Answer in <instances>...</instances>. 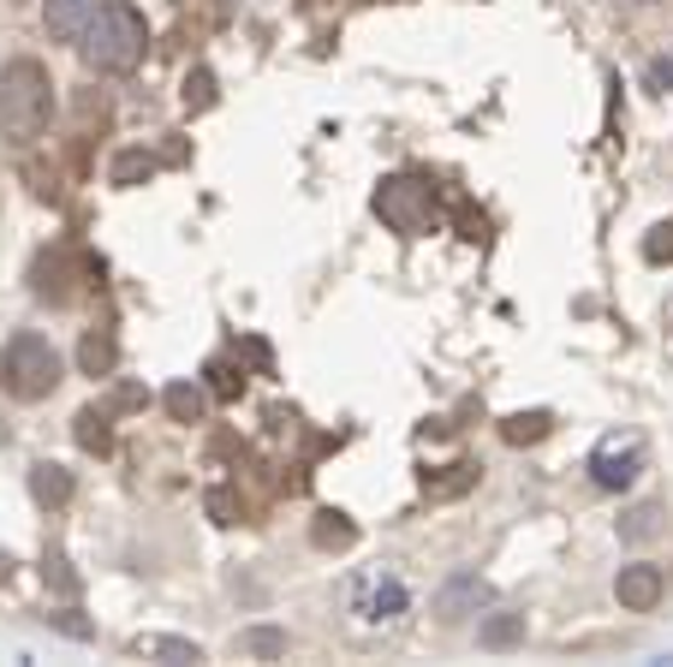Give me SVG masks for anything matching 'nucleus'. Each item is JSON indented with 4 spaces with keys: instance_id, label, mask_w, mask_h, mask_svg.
Here are the masks:
<instances>
[{
    "instance_id": "20e7f679",
    "label": "nucleus",
    "mask_w": 673,
    "mask_h": 667,
    "mask_svg": "<svg viewBox=\"0 0 673 667\" xmlns=\"http://www.w3.org/2000/svg\"><path fill=\"white\" fill-rule=\"evenodd\" d=\"M376 215H382L400 239H423V233L435 227V191L423 180L393 173V180H382V191H376Z\"/></svg>"
},
{
    "instance_id": "f8f14e48",
    "label": "nucleus",
    "mask_w": 673,
    "mask_h": 667,
    "mask_svg": "<svg viewBox=\"0 0 673 667\" xmlns=\"http://www.w3.org/2000/svg\"><path fill=\"white\" fill-rule=\"evenodd\" d=\"M311 542H316V548H352V542H358V525H352L346 513L322 507L316 525H311Z\"/></svg>"
},
{
    "instance_id": "0eeeda50",
    "label": "nucleus",
    "mask_w": 673,
    "mask_h": 667,
    "mask_svg": "<svg viewBox=\"0 0 673 667\" xmlns=\"http://www.w3.org/2000/svg\"><path fill=\"white\" fill-rule=\"evenodd\" d=\"M101 7H108V0H42V24H48V36L72 42V36L90 31Z\"/></svg>"
},
{
    "instance_id": "bb28decb",
    "label": "nucleus",
    "mask_w": 673,
    "mask_h": 667,
    "mask_svg": "<svg viewBox=\"0 0 673 667\" xmlns=\"http://www.w3.org/2000/svg\"><path fill=\"white\" fill-rule=\"evenodd\" d=\"M54 620V626H61V632H72V637H90V620H78V614H72V607H66V614H48Z\"/></svg>"
},
{
    "instance_id": "9d476101",
    "label": "nucleus",
    "mask_w": 673,
    "mask_h": 667,
    "mask_svg": "<svg viewBox=\"0 0 673 667\" xmlns=\"http://www.w3.org/2000/svg\"><path fill=\"white\" fill-rule=\"evenodd\" d=\"M482 596H489V590H482V578H477V572H459V578L442 590V596H435V614H442V620H459L465 607L482 602Z\"/></svg>"
},
{
    "instance_id": "b1692460",
    "label": "nucleus",
    "mask_w": 673,
    "mask_h": 667,
    "mask_svg": "<svg viewBox=\"0 0 673 667\" xmlns=\"http://www.w3.org/2000/svg\"><path fill=\"white\" fill-rule=\"evenodd\" d=\"M209 394L215 399H239L245 394V369L239 364H209Z\"/></svg>"
},
{
    "instance_id": "f03ea898",
    "label": "nucleus",
    "mask_w": 673,
    "mask_h": 667,
    "mask_svg": "<svg viewBox=\"0 0 673 667\" xmlns=\"http://www.w3.org/2000/svg\"><path fill=\"white\" fill-rule=\"evenodd\" d=\"M143 49H150V24H143V12L126 7V0H108V7L96 12V24L84 31V61L96 72H108V78L138 72Z\"/></svg>"
},
{
    "instance_id": "39448f33",
    "label": "nucleus",
    "mask_w": 673,
    "mask_h": 667,
    "mask_svg": "<svg viewBox=\"0 0 673 667\" xmlns=\"http://www.w3.org/2000/svg\"><path fill=\"white\" fill-rule=\"evenodd\" d=\"M638 471H643V441H638V435H608L603 448L590 453L596 488H632Z\"/></svg>"
},
{
    "instance_id": "412c9836",
    "label": "nucleus",
    "mask_w": 673,
    "mask_h": 667,
    "mask_svg": "<svg viewBox=\"0 0 673 667\" xmlns=\"http://www.w3.org/2000/svg\"><path fill=\"white\" fill-rule=\"evenodd\" d=\"M155 168H161L155 155L126 150V155H113V185H143V180H155Z\"/></svg>"
},
{
    "instance_id": "a878e982",
    "label": "nucleus",
    "mask_w": 673,
    "mask_h": 667,
    "mask_svg": "<svg viewBox=\"0 0 673 667\" xmlns=\"http://www.w3.org/2000/svg\"><path fill=\"white\" fill-rule=\"evenodd\" d=\"M643 84H650L655 96H673V61H667V54H662V61H650V66H643Z\"/></svg>"
},
{
    "instance_id": "4be33fe9",
    "label": "nucleus",
    "mask_w": 673,
    "mask_h": 667,
    "mask_svg": "<svg viewBox=\"0 0 673 667\" xmlns=\"http://www.w3.org/2000/svg\"><path fill=\"white\" fill-rule=\"evenodd\" d=\"M185 108H192V114H203V108H215V72L209 66H192V72H185Z\"/></svg>"
},
{
    "instance_id": "f3484780",
    "label": "nucleus",
    "mask_w": 673,
    "mask_h": 667,
    "mask_svg": "<svg viewBox=\"0 0 673 667\" xmlns=\"http://www.w3.org/2000/svg\"><path fill=\"white\" fill-rule=\"evenodd\" d=\"M554 429V411H513V418L501 423V435L513 441V448H531V441H543Z\"/></svg>"
},
{
    "instance_id": "f257e3e1",
    "label": "nucleus",
    "mask_w": 673,
    "mask_h": 667,
    "mask_svg": "<svg viewBox=\"0 0 673 667\" xmlns=\"http://www.w3.org/2000/svg\"><path fill=\"white\" fill-rule=\"evenodd\" d=\"M48 114H54V78L42 61H12L0 72V138L7 143H36L48 131Z\"/></svg>"
},
{
    "instance_id": "7ed1b4c3",
    "label": "nucleus",
    "mask_w": 673,
    "mask_h": 667,
    "mask_svg": "<svg viewBox=\"0 0 673 667\" xmlns=\"http://www.w3.org/2000/svg\"><path fill=\"white\" fill-rule=\"evenodd\" d=\"M0 388L12 399H48L61 388V352L42 334H12L0 352Z\"/></svg>"
},
{
    "instance_id": "4468645a",
    "label": "nucleus",
    "mask_w": 673,
    "mask_h": 667,
    "mask_svg": "<svg viewBox=\"0 0 673 667\" xmlns=\"http://www.w3.org/2000/svg\"><path fill=\"white\" fill-rule=\"evenodd\" d=\"M405 602H412V596H405L400 578H376V584H370V602H363V614H370V620H400Z\"/></svg>"
},
{
    "instance_id": "2eb2a0df",
    "label": "nucleus",
    "mask_w": 673,
    "mask_h": 667,
    "mask_svg": "<svg viewBox=\"0 0 673 667\" xmlns=\"http://www.w3.org/2000/svg\"><path fill=\"white\" fill-rule=\"evenodd\" d=\"M477 644L482 649H513V644H524V614H489L477 626Z\"/></svg>"
},
{
    "instance_id": "1a4fd4ad",
    "label": "nucleus",
    "mask_w": 673,
    "mask_h": 667,
    "mask_svg": "<svg viewBox=\"0 0 673 667\" xmlns=\"http://www.w3.org/2000/svg\"><path fill=\"white\" fill-rule=\"evenodd\" d=\"M31 495L42 501V507H66L72 501V471L54 465V459H42V465L31 471Z\"/></svg>"
},
{
    "instance_id": "5701e85b",
    "label": "nucleus",
    "mask_w": 673,
    "mask_h": 667,
    "mask_svg": "<svg viewBox=\"0 0 673 667\" xmlns=\"http://www.w3.org/2000/svg\"><path fill=\"white\" fill-rule=\"evenodd\" d=\"M643 262H655V269H662V262H673V215L655 220V227L643 233Z\"/></svg>"
},
{
    "instance_id": "a211bd4d",
    "label": "nucleus",
    "mask_w": 673,
    "mask_h": 667,
    "mask_svg": "<svg viewBox=\"0 0 673 667\" xmlns=\"http://www.w3.org/2000/svg\"><path fill=\"white\" fill-rule=\"evenodd\" d=\"M239 656H257V661L286 656V632H281V626H251V632H239Z\"/></svg>"
},
{
    "instance_id": "393cba45",
    "label": "nucleus",
    "mask_w": 673,
    "mask_h": 667,
    "mask_svg": "<svg viewBox=\"0 0 673 667\" xmlns=\"http://www.w3.org/2000/svg\"><path fill=\"white\" fill-rule=\"evenodd\" d=\"M42 578H48V584L61 590V596H78V572H72L61 555H48V567H42Z\"/></svg>"
},
{
    "instance_id": "9b49d317",
    "label": "nucleus",
    "mask_w": 673,
    "mask_h": 667,
    "mask_svg": "<svg viewBox=\"0 0 673 667\" xmlns=\"http://www.w3.org/2000/svg\"><path fill=\"white\" fill-rule=\"evenodd\" d=\"M78 448L84 453H113V411H101V406L78 411Z\"/></svg>"
},
{
    "instance_id": "aec40b11",
    "label": "nucleus",
    "mask_w": 673,
    "mask_h": 667,
    "mask_svg": "<svg viewBox=\"0 0 673 667\" xmlns=\"http://www.w3.org/2000/svg\"><path fill=\"white\" fill-rule=\"evenodd\" d=\"M655 530H662V507H655V501H643V507H632L620 518V537L626 542H650Z\"/></svg>"
},
{
    "instance_id": "423d86ee",
    "label": "nucleus",
    "mask_w": 673,
    "mask_h": 667,
    "mask_svg": "<svg viewBox=\"0 0 673 667\" xmlns=\"http://www.w3.org/2000/svg\"><path fill=\"white\" fill-rule=\"evenodd\" d=\"M614 596H620L626 614H650V607L667 596V572L662 567H620V578H614Z\"/></svg>"
},
{
    "instance_id": "6e6552de",
    "label": "nucleus",
    "mask_w": 673,
    "mask_h": 667,
    "mask_svg": "<svg viewBox=\"0 0 673 667\" xmlns=\"http://www.w3.org/2000/svg\"><path fill=\"white\" fill-rule=\"evenodd\" d=\"M113 364H120V340L108 329H90L78 340V369L84 376H113Z\"/></svg>"
},
{
    "instance_id": "6ab92c4d",
    "label": "nucleus",
    "mask_w": 673,
    "mask_h": 667,
    "mask_svg": "<svg viewBox=\"0 0 673 667\" xmlns=\"http://www.w3.org/2000/svg\"><path fill=\"white\" fill-rule=\"evenodd\" d=\"M471 483H477V465H465V459H459V465L442 471V477H423V495H430V501H453V495H465Z\"/></svg>"
},
{
    "instance_id": "dca6fc26",
    "label": "nucleus",
    "mask_w": 673,
    "mask_h": 667,
    "mask_svg": "<svg viewBox=\"0 0 673 667\" xmlns=\"http://www.w3.org/2000/svg\"><path fill=\"white\" fill-rule=\"evenodd\" d=\"M131 656H161V661H203L192 637H131Z\"/></svg>"
},
{
    "instance_id": "ddd939ff",
    "label": "nucleus",
    "mask_w": 673,
    "mask_h": 667,
    "mask_svg": "<svg viewBox=\"0 0 673 667\" xmlns=\"http://www.w3.org/2000/svg\"><path fill=\"white\" fill-rule=\"evenodd\" d=\"M161 399H167V418H173V423H197L203 411H209V394H203L197 381H173Z\"/></svg>"
},
{
    "instance_id": "c85d7f7f",
    "label": "nucleus",
    "mask_w": 673,
    "mask_h": 667,
    "mask_svg": "<svg viewBox=\"0 0 673 667\" xmlns=\"http://www.w3.org/2000/svg\"><path fill=\"white\" fill-rule=\"evenodd\" d=\"M7 578H12V555H0V584H7Z\"/></svg>"
},
{
    "instance_id": "cd10ccee",
    "label": "nucleus",
    "mask_w": 673,
    "mask_h": 667,
    "mask_svg": "<svg viewBox=\"0 0 673 667\" xmlns=\"http://www.w3.org/2000/svg\"><path fill=\"white\" fill-rule=\"evenodd\" d=\"M143 399H150L143 388H120V394H113V406H120V411H131V406H143Z\"/></svg>"
}]
</instances>
